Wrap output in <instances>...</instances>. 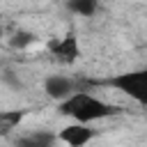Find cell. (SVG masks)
<instances>
[{
    "label": "cell",
    "mask_w": 147,
    "mask_h": 147,
    "mask_svg": "<svg viewBox=\"0 0 147 147\" xmlns=\"http://www.w3.org/2000/svg\"><path fill=\"white\" fill-rule=\"evenodd\" d=\"M60 142L69 145V147H85L92 138H94V129H90L87 124H67L57 136H55Z\"/></svg>",
    "instance_id": "obj_3"
},
{
    "label": "cell",
    "mask_w": 147,
    "mask_h": 147,
    "mask_svg": "<svg viewBox=\"0 0 147 147\" xmlns=\"http://www.w3.org/2000/svg\"><path fill=\"white\" fill-rule=\"evenodd\" d=\"M28 110H0V136L11 133L14 129H18V124L25 119Z\"/></svg>",
    "instance_id": "obj_7"
},
{
    "label": "cell",
    "mask_w": 147,
    "mask_h": 147,
    "mask_svg": "<svg viewBox=\"0 0 147 147\" xmlns=\"http://www.w3.org/2000/svg\"><path fill=\"white\" fill-rule=\"evenodd\" d=\"M44 92H46L51 99H55V101H64L69 94L76 92V83H74L71 78H67V76L53 74V76H48V78L44 80Z\"/></svg>",
    "instance_id": "obj_4"
},
{
    "label": "cell",
    "mask_w": 147,
    "mask_h": 147,
    "mask_svg": "<svg viewBox=\"0 0 147 147\" xmlns=\"http://www.w3.org/2000/svg\"><path fill=\"white\" fill-rule=\"evenodd\" d=\"M51 51H53V57L55 60H60V62H64V64H69V62H74L76 57H78V39H76V34H67V37H62L60 41H53L51 44Z\"/></svg>",
    "instance_id": "obj_5"
},
{
    "label": "cell",
    "mask_w": 147,
    "mask_h": 147,
    "mask_svg": "<svg viewBox=\"0 0 147 147\" xmlns=\"http://www.w3.org/2000/svg\"><path fill=\"white\" fill-rule=\"evenodd\" d=\"M34 41H37V37H34L32 32H23V30L14 32V37H11V46H14V48H25V46H30V44H34Z\"/></svg>",
    "instance_id": "obj_9"
},
{
    "label": "cell",
    "mask_w": 147,
    "mask_h": 147,
    "mask_svg": "<svg viewBox=\"0 0 147 147\" xmlns=\"http://www.w3.org/2000/svg\"><path fill=\"white\" fill-rule=\"evenodd\" d=\"M55 133L51 131H34V133H28L23 138L16 140V147H53L55 145Z\"/></svg>",
    "instance_id": "obj_6"
},
{
    "label": "cell",
    "mask_w": 147,
    "mask_h": 147,
    "mask_svg": "<svg viewBox=\"0 0 147 147\" xmlns=\"http://www.w3.org/2000/svg\"><path fill=\"white\" fill-rule=\"evenodd\" d=\"M0 34H2V28H0Z\"/></svg>",
    "instance_id": "obj_10"
},
{
    "label": "cell",
    "mask_w": 147,
    "mask_h": 147,
    "mask_svg": "<svg viewBox=\"0 0 147 147\" xmlns=\"http://www.w3.org/2000/svg\"><path fill=\"white\" fill-rule=\"evenodd\" d=\"M60 113L71 117L76 124H92V122L117 115L119 108L99 99V96H94V94H90V92H78L76 90L64 101H60Z\"/></svg>",
    "instance_id": "obj_1"
},
{
    "label": "cell",
    "mask_w": 147,
    "mask_h": 147,
    "mask_svg": "<svg viewBox=\"0 0 147 147\" xmlns=\"http://www.w3.org/2000/svg\"><path fill=\"white\" fill-rule=\"evenodd\" d=\"M67 7H69V11L87 18V16H94L96 14L99 0H67Z\"/></svg>",
    "instance_id": "obj_8"
},
{
    "label": "cell",
    "mask_w": 147,
    "mask_h": 147,
    "mask_svg": "<svg viewBox=\"0 0 147 147\" xmlns=\"http://www.w3.org/2000/svg\"><path fill=\"white\" fill-rule=\"evenodd\" d=\"M103 85L115 87L117 92L131 96L138 103L147 101V71L145 69H136V71H124V74L110 76V78L103 80Z\"/></svg>",
    "instance_id": "obj_2"
}]
</instances>
